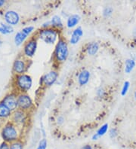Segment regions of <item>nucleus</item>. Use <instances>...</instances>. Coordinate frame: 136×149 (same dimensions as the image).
Segmentation results:
<instances>
[{
	"label": "nucleus",
	"mask_w": 136,
	"mask_h": 149,
	"mask_svg": "<svg viewBox=\"0 0 136 149\" xmlns=\"http://www.w3.org/2000/svg\"><path fill=\"white\" fill-rule=\"evenodd\" d=\"M91 78V73L87 69H82L77 75V82L80 86L86 85L89 82Z\"/></svg>",
	"instance_id": "ddd939ff"
},
{
	"label": "nucleus",
	"mask_w": 136,
	"mask_h": 149,
	"mask_svg": "<svg viewBox=\"0 0 136 149\" xmlns=\"http://www.w3.org/2000/svg\"><path fill=\"white\" fill-rule=\"evenodd\" d=\"M51 21V26L54 28V29L61 30L63 28V23L61 17L59 15H54L50 20Z\"/></svg>",
	"instance_id": "f3484780"
},
{
	"label": "nucleus",
	"mask_w": 136,
	"mask_h": 149,
	"mask_svg": "<svg viewBox=\"0 0 136 149\" xmlns=\"http://www.w3.org/2000/svg\"><path fill=\"white\" fill-rule=\"evenodd\" d=\"M14 85L18 91V93H27V92L33 87V78L30 74L26 73L15 75Z\"/></svg>",
	"instance_id": "20e7f679"
},
{
	"label": "nucleus",
	"mask_w": 136,
	"mask_h": 149,
	"mask_svg": "<svg viewBox=\"0 0 136 149\" xmlns=\"http://www.w3.org/2000/svg\"><path fill=\"white\" fill-rule=\"evenodd\" d=\"M108 135H109V137H110L111 139H112L116 138V137L118 136V131L117 130H116V128L113 127L111 128V129L109 130Z\"/></svg>",
	"instance_id": "bb28decb"
},
{
	"label": "nucleus",
	"mask_w": 136,
	"mask_h": 149,
	"mask_svg": "<svg viewBox=\"0 0 136 149\" xmlns=\"http://www.w3.org/2000/svg\"><path fill=\"white\" fill-rule=\"evenodd\" d=\"M129 87H130V82L126 81L124 82L123 85V87H122L121 90V95L123 96H125L128 93V91H129Z\"/></svg>",
	"instance_id": "393cba45"
},
{
	"label": "nucleus",
	"mask_w": 136,
	"mask_h": 149,
	"mask_svg": "<svg viewBox=\"0 0 136 149\" xmlns=\"http://www.w3.org/2000/svg\"><path fill=\"white\" fill-rule=\"evenodd\" d=\"M27 115H28L27 112L18 109L15 111H13L9 120L19 128L23 127L27 121V118H28Z\"/></svg>",
	"instance_id": "0eeeda50"
},
{
	"label": "nucleus",
	"mask_w": 136,
	"mask_h": 149,
	"mask_svg": "<svg viewBox=\"0 0 136 149\" xmlns=\"http://www.w3.org/2000/svg\"><path fill=\"white\" fill-rule=\"evenodd\" d=\"M135 65L136 63L134 59H127L125 61V69H124V71H125L126 74H129V73H131L133 71V69H135Z\"/></svg>",
	"instance_id": "6ab92c4d"
},
{
	"label": "nucleus",
	"mask_w": 136,
	"mask_h": 149,
	"mask_svg": "<svg viewBox=\"0 0 136 149\" xmlns=\"http://www.w3.org/2000/svg\"><path fill=\"white\" fill-rule=\"evenodd\" d=\"M99 48V44L97 42H92L88 44L86 48H85V51L89 56H94L98 52Z\"/></svg>",
	"instance_id": "dca6fc26"
},
{
	"label": "nucleus",
	"mask_w": 136,
	"mask_h": 149,
	"mask_svg": "<svg viewBox=\"0 0 136 149\" xmlns=\"http://www.w3.org/2000/svg\"><path fill=\"white\" fill-rule=\"evenodd\" d=\"M65 121V119H64V117L62 116V115H59V116L57 117L56 118V124H58V126H61L62 124H63Z\"/></svg>",
	"instance_id": "c85d7f7f"
},
{
	"label": "nucleus",
	"mask_w": 136,
	"mask_h": 149,
	"mask_svg": "<svg viewBox=\"0 0 136 149\" xmlns=\"http://www.w3.org/2000/svg\"><path fill=\"white\" fill-rule=\"evenodd\" d=\"M83 36V29L81 26H77L72 31L69 39V43L72 45H76L80 42V39Z\"/></svg>",
	"instance_id": "f8f14e48"
},
{
	"label": "nucleus",
	"mask_w": 136,
	"mask_h": 149,
	"mask_svg": "<svg viewBox=\"0 0 136 149\" xmlns=\"http://www.w3.org/2000/svg\"><path fill=\"white\" fill-rule=\"evenodd\" d=\"M18 109L29 112L34 107V103L30 96L25 93H18Z\"/></svg>",
	"instance_id": "39448f33"
},
{
	"label": "nucleus",
	"mask_w": 136,
	"mask_h": 149,
	"mask_svg": "<svg viewBox=\"0 0 136 149\" xmlns=\"http://www.w3.org/2000/svg\"><path fill=\"white\" fill-rule=\"evenodd\" d=\"M48 141L46 138H42L39 140L36 149H47Z\"/></svg>",
	"instance_id": "5701e85b"
},
{
	"label": "nucleus",
	"mask_w": 136,
	"mask_h": 149,
	"mask_svg": "<svg viewBox=\"0 0 136 149\" xmlns=\"http://www.w3.org/2000/svg\"><path fill=\"white\" fill-rule=\"evenodd\" d=\"M70 54L69 46L67 40L63 37H61L54 46L53 52V60L57 64H62L67 60Z\"/></svg>",
	"instance_id": "f03ea898"
},
{
	"label": "nucleus",
	"mask_w": 136,
	"mask_h": 149,
	"mask_svg": "<svg viewBox=\"0 0 136 149\" xmlns=\"http://www.w3.org/2000/svg\"><path fill=\"white\" fill-rule=\"evenodd\" d=\"M38 47V38L32 37L24 43L23 47V54L27 59L32 58L35 56Z\"/></svg>",
	"instance_id": "423d86ee"
},
{
	"label": "nucleus",
	"mask_w": 136,
	"mask_h": 149,
	"mask_svg": "<svg viewBox=\"0 0 136 149\" xmlns=\"http://www.w3.org/2000/svg\"><path fill=\"white\" fill-rule=\"evenodd\" d=\"M2 41L1 40V39H0V47L2 46Z\"/></svg>",
	"instance_id": "e433bc0d"
},
{
	"label": "nucleus",
	"mask_w": 136,
	"mask_h": 149,
	"mask_svg": "<svg viewBox=\"0 0 136 149\" xmlns=\"http://www.w3.org/2000/svg\"><path fill=\"white\" fill-rule=\"evenodd\" d=\"M28 69V62L24 57H18L14 61L12 65L13 73L15 75L25 74Z\"/></svg>",
	"instance_id": "1a4fd4ad"
},
{
	"label": "nucleus",
	"mask_w": 136,
	"mask_h": 149,
	"mask_svg": "<svg viewBox=\"0 0 136 149\" xmlns=\"http://www.w3.org/2000/svg\"><path fill=\"white\" fill-rule=\"evenodd\" d=\"M9 147H10V144L4 141L0 144V149H9Z\"/></svg>",
	"instance_id": "c756f323"
},
{
	"label": "nucleus",
	"mask_w": 136,
	"mask_h": 149,
	"mask_svg": "<svg viewBox=\"0 0 136 149\" xmlns=\"http://www.w3.org/2000/svg\"><path fill=\"white\" fill-rule=\"evenodd\" d=\"M81 20V17L78 14H73L67 18L66 26L68 29H73L77 27V25Z\"/></svg>",
	"instance_id": "4468645a"
},
{
	"label": "nucleus",
	"mask_w": 136,
	"mask_h": 149,
	"mask_svg": "<svg viewBox=\"0 0 136 149\" xmlns=\"http://www.w3.org/2000/svg\"><path fill=\"white\" fill-rule=\"evenodd\" d=\"M113 8L111 6H107L103 10V16L104 17H109L113 15Z\"/></svg>",
	"instance_id": "b1692460"
},
{
	"label": "nucleus",
	"mask_w": 136,
	"mask_h": 149,
	"mask_svg": "<svg viewBox=\"0 0 136 149\" xmlns=\"http://www.w3.org/2000/svg\"><path fill=\"white\" fill-rule=\"evenodd\" d=\"M49 27H51V21H50V20L45 22L44 24H42V29H46V28H49Z\"/></svg>",
	"instance_id": "7c9ffc66"
},
{
	"label": "nucleus",
	"mask_w": 136,
	"mask_h": 149,
	"mask_svg": "<svg viewBox=\"0 0 136 149\" xmlns=\"http://www.w3.org/2000/svg\"><path fill=\"white\" fill-rule=\"evenodd\" d=\"M132 35H133V38H134V40L136 42V27L135 28L134 30H133Z\"/></svg>",
	"instance_id": "f704fd0d"
},
{
	"label": "nucleus",
	"mask_w": 136,
	"mask_h": 149,
	"mask_svg": "<svg viewBox=\"0 0 136 149\" xmlns=\"http://www.w3.org/2000/svg\"><path fill=\"white\" fill-rule=\"evenodd\" d=\"M99 138H100L99 136L95 133L94 134L92 135V140H93V141H97V140L99 139Z\"/></svg>",
	"instance_id": "2f4dec72"
},
{
	"label": "nucleus",
	"mask_w": 136,
	"mask_h": 149,
	"mask_svg": "<svg viewBox=\"0 0 136 149\" xmlns=\"http://www.w3.org/2000/svg\"><path fill=\"white\" fill-rule=\"evenodd\" d=\"M6 4V1L5 0H0V8L3 7Z\"/></svg>",
	"instance_id": "72a5a7b5"
},
{
	"label": "nucleus",
	"mask_w": 136,
	"mask_h": 149,
	"mask_svg": "<svg viewBox=\"0 0 136 149\" xmlns=\"http://www.w3.org/2000/svg\"><path fill=\"white\" fill-rule=\"evenodd\" d=\"M34 26H25V27H24L21 29V31L29 36L34 31Z\"/></svg>",
	"instance_id": "a878e982"
},
{
	"label": "nucleus",
	"mask_w": 136,
	"mask_h": 149,
	"mask_svg": "<svg viewBox=\"0 0 136 149\" xmlns=\"http://www.w3.org/2000/svg\"><path fill=\"white\" fill-rule=\"evenodd\" d=\"M106 91L103 87H99L96 91V95L98 98H104L105 96Z\"/></svg>",
	"instance_id": "cd10ccee"
},
{
	"label": "nucleus",
	"mask_w": 136,
	"mask_h": 149,
	"mask_svg": "<svg viewBox=\"0 0 136 149\" xmlns=\"http://www.w3.org/2000/svg\"><path fill=\"white\" fill-rule=\"evenodd\" d=\"M12 111L7 107L2 102H0V119L8 120L10 119Z\"/></svg>",
	"instance_id": "2eb2a0df"
},
{
	"label": "nucleus",
	"mask_w": 136,
	"mask_h": 149,
	"mask_svg": "<svg viewBox=\"0 0 136 149\" xmlns=\"http://www.w3.org/2000/svg\"><path fill=\"white\" fill-rule=\"evenodd\" d=\"M81 149H93V148L90 145H85L81 148Z\"/></svg>",
	"instance_id": "473e14b6"
},
{
	"label": "nucleus",
	"mask_w": 136,
	"mask_h": 149,
	"mask_svg": "<svg viewBox=\"0 0 136 149\" xmlns=\"http://www.w3.org/2000/svg\"><path fill=\"white\" fill-rule=\"evenodd\" d=\"M9 149H24V145L22 141L18 140L16 142H14L10 144Z\"/></svg>",
	"instance_id": "4be33fe9"
},
{
	"label": "nucleus",
	"mask_w": 136,
	"mask_h": 149,
	"mask_svg": "<svg viewBox=\"0 0 136 149\" xmlns=\"http://www.w3.org/2000/svg\"><path fill=\"white\" fill-rule=\"evenodd\" d=\"M109 131V124L107 123H105V124H104L103 125H101L100 127L97 130L96 133L100 137L104 136L106 133H107Z\"/></svg>",
	"instance_id": "412c9836"
},
{
	"label": "nucleus",
	"mask_w": 136,
	"mask_h": 149,
	"mask_svg": "<svg viewBox=\"0 0 136 149\" xmlns=\"http://www.w3.org/2000/svg\"><path fill=\"white\" fill-rule=\"evenodd\" d=\"M20 128L17 127L10 120L5 122L1 128V137L4 142L11 144L18 140H20Z\"/></svg>",
	"instance_id": "f257e3e1"
},
{
	"label": "nucleus",
	"mask_w": 136,
	"mask_h": 149,
	"mask_svg": "<svg viewBox=\"0 0 136 149\" xmlns=\"http://www.w3.org/2000/svg\"><path fill=\"white\" fill-rule=\"evenodd\" d=\"M28 38V36L26 35L25 33L20 30L18 31V33L15 34V38H14V41H15V44L16 46H20L22 44L24 43L26 41V39Z\"/></svg>",
	"instance_id": "a211bd4d"
},
{
	"label": "nucleus",
	"mask_w": 136,
	"mask_h": 149,
	"mask_svg": "<svg viewBox=\"0 0 136 149\" xmlns=\"http://www.w3.org/2000/svg\"><path fill=\"white\" fill-rule=\"evenodd\" d=\"M58 76L59 74L57 70L55 69L50 70L40 78V85L45 86V87H51L56 83L58 79Z\"/></svg>",
	"instance_id": "6e6552de"
},
{
	"label": "nucleus",
	"mask_w": 136,
	"mask_h": 149,
	"mask_svg": "<svg viewBox=\"0 0 136 149\" xmlns=\"http://www.w3.org/2000/svg\"><path fill=\"white\" fill-rule=\"evenodd\" d=\"M134 96H135V100H136V91H135V92Z\"/></svg>",
	"instance_id": "4c0bfd02"
},
{
	"label": "nucleus",
	"mask_w": 136,
	"mask_h": 149,
	"mask_svg": "<svg viewBox=\"0 0 136 149\" xmlns=\"http://www.w3.org/2000/svg\"><path fill=\"white\" fill-rule=\"evenodd\" d=\"M20 20V17L19 14L17 11H14V10H8V11H6V13L4 14L5 23L11 26H16L17 24H19Z\"/></svg>",
	"instance_id": "9b49d317"
},
{
	"label": "nucleus",
	"mask_w": 136,
	"mask_h": 149,
	"mask_svg": "<svg viewBox=\"0 0 136 149\" xmlns=\"http://www.w3.org/2000/svg\"><path fill=\"white\" fill-rule=\"evenodd\" d=\"M1 102H3L11 111H15L18 107V93L11 92L4 96Z\"/></svg>",
	"instance_id": "9d476101"
},
{
	"label": "nucleus",
	"mask_w": 136,
	"mask_h": 149,
	"mask_svg": "<svg viewBox=\"0 0 136 149\" xmlns=\"http://www.w3.org/2000/svg\"><path fill=\"white\" fill-rule=\"evenodd\" d=\"M14 33V27L6 23L0 24V33L2 35H8Z\"/></svg>",
	"instance_id": "aec40b11"
},
{
	"label": "nucleus",
	"mask_w": 136,
	"mask_h": 149,
	"mask_svg": "<svg viewBox=\"0 0 136 149\" xmlns=\"http://www.w3.org/2000/svg\"><path fill=\"white\" fill-rule=\"evenodd\" d=\"M61 37V31L53 27L41 29L36 33V38L46 45H55Z\"/></svg>",
	"instance_id": "7ed1b4c3"
},
{
	"label": "nucleus",
	"mask_w": 136,
	"mask_h": 149,
	"mask_svg": "<svg viewBox=\"0 0 136 149\" xmlns=\"http://www.w3.org/2000/svg\"><path fill=\"white\" fill-rule=\"evenodd\" d=\"M4 124H5V122H3V120L0 119V128L2 127V126H3Z\"/></svg>",
	"instance_id": "c9c22d12"
}]
</instances>
